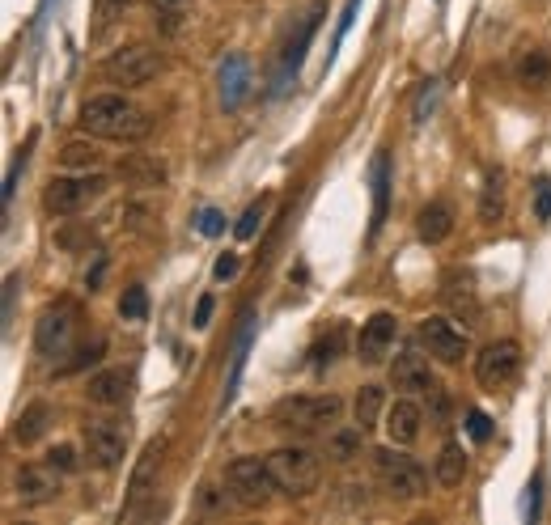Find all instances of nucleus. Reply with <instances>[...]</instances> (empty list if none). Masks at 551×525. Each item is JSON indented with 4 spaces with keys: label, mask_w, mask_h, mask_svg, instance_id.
<instances>
[{
    "label": "nucleus",
    "mask_w": 551,
    "mask_h": 525,
    "mask_svg": "<svg viewBox=\"0 0 551 525\" xmlns=\"http://www.w3.org/2000/svg\"><path fill=\"white\" fill-rule=\"evenodd\" d=\"M535 212H539V221H551V178H539L535 183Z\"/></svg>",
    "instance_id": "obj_33"
},
{
    "label": "nucleus",
    "mask_w": 551,
    "mask_h": 525,
    "mask_svg": "<svg viewBox=\"0 0 551 525\" xmlns=\"http://www.w3.org/2000/svg\"><path fill=\"white\" fill-rule=\"evenodd\" d=\"M119 314H123V318H132V322L145 318V314H149V297H145V288L132 284L128 293H123V301H119Z\"/></svg>",
    "instance_id": "obj_30"
},
{
    "label": "nucleus",
    "mask_w": 551,
    "mask_h": 525,
    "mask_svg": "<svg viewBox=\"0 0 551 525\" xmlns=\"http://www.w3.org/2000/svg\"><path fill=\"white\" fill-rule=\"evenodd\" d=\"M386 415V390L382 386H361L357 398H352V420H357L365 432H373Z\"/></svg>",
    "instance_id": "obj_22"
},
{
    "label": "nucleus",
    "mask_w": 551,
    "mask_h": 525,
    "mask_svg": "<svg viewBox=\"0 0 551 525\" xmlns=\"http://www.w3.org/2000/svg\"><path fill=\"white\" fill-rule=\"evenodd\" d=\"M395 335H399L395 314L378 310L357 335V360H361V365H382V360L390 356V348H395Z\"/></svg>",
    "instance_id": "obj_12"
},
{
    "label": "nucleus",
    "mask_w": 551,
    "mask_h": 525,
    "mask_svg": "<svg viewBox=\"0 0 551 525\" xmlns=\"http://www.w3.org/2000/svg\"><path fill=\"white\" fill-rule=\"evenodd\" d=\"M420 424H424V411H420V403H412V398H395V403L386 407V437H390V445H416L420 441Z\"/></svg>",
    "instance_id": "obj_15"
},
{
    "label": "nucleus",
    "mask_w": 551,
    "mask_h": 525,
    "mask_svg": "<svg viewBox=\"0 0 551 525\" xmlns=\"http://www.w3.org/2000/svg\"><path fill=\"white\" fill-rule=\"evenodd\" d=\"M212 318V297H200V305H195V327H208Z\"/></svg>",
    "instance_id": "obj_38"
},
{
    "label": "nucleus",
    "mask_w": 551,
    "mask_h": 525,
    "mask_svg": "<svg viewBox=\"0 0 551 525\" xmlns=\"http://www.w3.org/2000/svg\"><path fill=\"white\" fill-rule=\"evenodd\" d=\"M128 373L123 369H102V373H94L90 377V403H98V407H119L123 398H128Z\"/></svg>",
    "instance_id": "obj_19"
},
{
    "label": "nucleus",
    "mask_w": 551,
    "mask_h": 525,
    "mask_svg": "<svg viewBox=\"0 0 551 525\" xmlns=\"http://www.w3.org/2000/svg\"><path fill=\"white\" fill-rule=\"evenodd\" d=\"M212 271H217V280H234L238 276V255H221Z\"/></svg>",
    "instance_id": "obj_37"
},
{
    "label": "nucleus",
    "mask_w": 551,
    "mask_h": 525,
    "mask_svg": "<svg viewBox=\"0 0 551 525\" xmlns=\"http://www.w3.org/2000/svg\"><path fill=\"white\" fill-rule=\"evenodd\" d=\"M361 449H365V428H340V432H331L327 437V458L331 462H357L361 458Z\"/></svg>",
    "instance_id": "obj_26"
},
{
    "label": "nucleus",
    "mask_w": 551,
    "mask_h": 525,
    "mask_svg": "<svg viewBox=\"0 0 551 525\" xmlns=\"http://www.w3.org/2000/svg\"><path fill=\"white\" fill-rule=\"evenodd\" d=\"M420 343L441 365H462V356H467V331H458L454 322L441 314H429L420 322Z\"/></svg>",
    "instance_id": "obj_10"
},
{
    "label": "nucleus",
    "mask_w": 551,
    "mask_h": 525,
    "mask_svg": "<svg viewBox=\"0 0 551 525\" xmlns=\"http://www.w3.org/2000/svg\"><path fill=\"white\" fill-rule=\"evenodd\" d=\"M111 5H119V9H123V5H136V0H111Z\"/></svg>",
    "instance_id": "obj_40"
},
{
    "label": "nucleus",
    "mask_w": 551,
    "mask_h": 525,
    "mask_svg": "<svg viewBox=\"0 0 551 525\" xmlns=\"http://www.w3.org/2000/svg\"><path fill=\"white\" fill-rule=\"evenodd\" d=\"M518 85H526V89H547L551 85V56L543 47H530V51H522L518 56Z\"/></svg>",
    "instance_id": "obj_23"
},
{
    "label": "nucleus",
    "mask_w": 551,
    "mask_h": 525,
    "mask_svg": "<svg viewBox=\"0 0 551 525\" xmlns=\"http://www.w3.org/2000/svg\"><path fill=\"white\" fill-rule=\"evenodd\" d=\"M119 178L128 187H162L166 183V166L157 157H145V153H128L119 161Z\"/></svg>",
    "instance_id": "obj_18"
},
{
    "label": "nucleus",
    "mask_w": 551,
    "mask_h": 525,
    "mask_svg": "<svg viewBox=\"0 0 551 525\" xmlns=\"http://www.w3.org/2000/svg\"><path fill=\"white\" fill-rule=\"evenodd\" d=\"M13 492L17 500H26V504H47V500H56L60 492V470L56 466H22L17 470V479H13Z\"/></svg>",
    "instance_id": "obj_13"
},
{
    "label": "nucleus",
    "mask_w": 551,
    "mask_h": 525,
    "mask_svg": "<svg viewBox=\"0 0 551 525\" xmlns=\"http://www.w3.org/2000/svg\"><path fill=\"white\" fill-rule=\"evenodd\" d=\"M81 445H85V458L98 470H115L128 454V437H123V428H115L111 420H90L81 424Z\"/></svg>",
    "instance_id": "obj_9"
},
{
    "label": "nucleus",
    "mask_w": 551,
    "mask_h": 525,
    "mask_svg": "<svg viewBox=\"0 0 551 525\" xmlns=\"http://www.w3.org/2000/svg\"><path fill=\"white\" fill-rule=\"evenodd\" d=\"M157 68H162V56H157L153 47H119L111 56L102 60V77L111 85H123V89H136V85H149L157 77Z\"/></svg>",
    "instance_id": "obj_7"
},
{
    "label": "nucleus",
    "mask_w": 551,
    "mask_h": 525,
    "mask_svg": "<svg viewBox=\"0 0 551 525\" xmlns=\"http://www.w3.org/2000/svg\"><path fill=\"white\" fill-rule=\"evenodd\" d=\"M518 373H522V348L513 339H496L475 356V382L492 394L518 382Z\"/></svg>",
    "instance_id": "obj_8"
},
{
    "label": "nucleus",
    "mask_w": 551,
    "mask_h": 525,
    "mask_svg": "<svg viewBox=\"0 0 551 525\" xmlns=\"http://www.w3.org/2000/svg\"><path fill=\"white\" fill-rule=\"evenodd\" d=\"M268 466L276 475V487L280 496H293V500H306L318 492V483H323V458L314 454L306 445H280L268 454Z\"/></svg>",
    "instance_id": "obj_3"
},
{
    "label": "nucleus",
    "mask_w": 551,
    "mask_h": 525,
    "mask_svg": "<svg viewBox=\"0 0 551 525\" xmlns=\"http://www.w3.org/2000/svg\"><path fill=\"white\" fill-rule=\"evenodd\" d=\"M403 445H382L373 449V470H378V479L386 487L390 500H420L429 492V475H424V466L416 458L399 454Z\"/></svg>",
    "instance_id": "obj_5"
},
{
    "label": "nucleus",
    "mask_w": 551,
    "mask_h": 525,
    "mask_svg": "<svg viewBox=\"0 0 551 525\" xmlns=\"http://www.w3.org/2000/svg\"><path fill=\"white\" fill-rule=\"evenodd\" d=\"M162 5H183V0H162Z\"/></svg>",
    "instance_id": "obj_41"
},
{
    "label": "nucleus",
    "mask_w": 551,
    "mask_h": 525,
    "mask_svg": "<svg viewBox=\"0 0 551 525\" xmlns=\"http://www.w3.org/2000/svg\"><path fill=\"white\" fill-rule=\"evenodd\" d=\"M47 462L60 470V475H73V470L81 466V458H77V449L73 445H51L47 449Z\"/></svg>",
    "instance_id": "obj_32"
},
{
    "label": "nucleus",
    "mask_w": 551,
    "mask_h": 525,
    "mask_svg": "<svg viewBox=\"0 0 551 525\" xmlns=\"http://www.w3.org/2000/svg\"><path fill=\"white\" fill-rule=\"evenodd\" d=\"M390 386L403 390V394H433V369L429 360H424L420 352H399L395 365H390Z\"/></svg>",
    "instance_id": "obj_14"
},
{
    "label": "nucleus",
    "mask_w": 551,
    "mask_h": 525,
    "mask_svg": "<svg viewBox=\"0 0 551 525\" xmlns=\"http://www.w3.org/2000/svg\"><path fill=\"white\" fill-rule=\"evenodd\" d=\"M263 212H268V199H255V204L242 212V221H238V229H234L242 242H246V238H255V229L263 225Z\"/></svg>",
    "instance_id": "obj_31"
},
{
    "label": "nucleus",
    "mask_w": 551,
    "mask_h": 525,
    "mask_svg": "<svg viewBox=\"0 0 551 525\" xmlns=\"http://www.w3.org/2000/svg\"><path fill=\"white\" fill-rule=\"evenodd\" d=\"M433 479L441 487H458L462 479H467V449H462L458 441H450L446 449L437 454V466H433Z\"/></svg>",
    "instance_id": "obj_24"
},
{
    "label": "nucleus",
    "mask_w": 551,
    "mask_h": 525,
    "mask_svg": "<svg viewBox=\"0 0 551 525\" xmlns=\"http://www.w3.org/2000/svg\"><path fill=\"white\" fill-rule=\"evenodd\" d=\"M98 161H102V153H98L94 140H68L60 149V166L64 170H98Z\"/></svg>",
    "instance_id": "obj_28"
},
{
    "label": "nucleus",
    "mask_w": 551,
    "mask_h": 525,
    "mask_svg": "<svg viewBox=\"0 0 551 525\" xmlns=\"http://www.w3.org/2000/svg\"><path fill=\"white\" fill-rule=\"evenodd\" d=\"M225 229V216L217 212V208H208V212H200V233H208V238H217V233Z\"/></svg>",
    "instance_id": "obj_34"
},
{
    "label": "nucleus",
    "mask_w": 551,
    "mask_h": 525,
    "mask_svg": "<svg viewBox=\"0 0 551 525\" xmlns=\"http://www.w3.org/2000/svg\"><path fill=\"white\" fill-rule=\"evenodd\" d=\"M17 276H9V288H5V322H13V297H17Z\"/></svg>",
    "instance_id": "obj_39"
},
{
    "label": "nucleus",
    "mask_w": 551,
    "mask_h": 525,
    "mask_svg": "<svg viewBox=\"0 0 551 525\" xmlns=\"http://www.w3.org/2000/svg\"><path fill=\"white\" fill-rule=\"evenodd\" d=\"M225 487L229 500L242 504V509H268L272 496L280 492L268 458H234L225 466Z\"/></svg>",
    "instance_id": "obj_4"
},
{
    "label": "nucleus",
    "mask_w": 551,
    "mask_h": 525,
    "mask_svg": "<svg viewBox=\"0 0 551 525\" xmlns=\"http://www.w3.org/2000/svg\"><path fill=\"white\" fill-rule=\"evenodd\" d=\"M81 132L94 136V140H145L153 132V119L145 111H136V106L123 98V94H94L90 102L81 106Z\"/></svg>",
    "instance_id": "obj_1"
},
{
    "label": "nucleus",
    "mask_w": 551,
    "mask_h": 525,
    "mask_svg": "<svg viewBox=\"0 0 551 525\" xmlns=\"http://www.w3.org/2000/svg\"><path fill=\"white\" fill-rule=\"evenodd\" d=\"M51 424V407L47 403H30L22 415H17V424H13V441L17 445H34L47 432Z\"/></svg>",
    "instance_id": "obj_25"
},
{
    "label": "nucleus",
    "mask_w": 551,
    "mask_h": 525,
    "mask_svg": "<svg viewBox=\"0 0 551 525\" xmlns=\"http://www.w3.org/2000/svg\"><path fill=\"white\" fill-rule=\"evenodd\" d=\"M416 233H420V242H424V246L446 242L450 233H454V212H450V204H441V199L424 204L420 216H416Z\"/></svg>",
    "instance_id": "obj_17"
},
{
    "label": "nucleus",
    "mask_w": 551,
    "mask_h": 525,
    "mask_svg": "<svg viewBox=\"0 0 551 525\" xmlns=\"http://www.w3.org/2000/svg\"><path fill=\"white\" fill-rule=\"evenodd\" d=\"M386 199H390V166L386 153H378V161H373V229L386 221Z\"/></svg>",
    "instance_id": "obj_29"
},
{
    "label": "nucleus",
    "mask_w": 551,
    "mask_h": 525,
    "mask_svg": "<svg viewBox=\"0 0 551 525\" xmlns=\"http://www.w3.org/2000/svg\"><path fill=\"white\" fill-rule=\"evenodd\" d=\"M162 454H166V441H149L145 445V458H140V466H136V475H132V504L136 500H145L149 492H157V470H162Z\"/></svg>",
    "instance_id": "obj_20"
},
{
    "label": "nucleus",
    "mask_w": 551,
    "mask_h": 525,
    "mask_svg": "<svg viewBox=\"0 0 551 525\" xmlns=\"http://www.w3.org/2000/svg\"><path fill=\"white\" fill-rule=\"evenodd\" d=\"M433 98H437V89H433V81H429V85L420 89V98H416V119H420V123L429 119V111H433Z\"/></svg>",
    "instance_id": "obj_36"
},
{
    "label": "nucleus",
    "mask_w": 551,
    "mask_h": 525,
    "mask_svg": "<svg viewBox=\"0 0 551 525\" xmlns=\"http://www.w3.org/2000/svg\"><path fill=\"white\" fill-rule=\"evenodd\" d=\"M467 428H471V437H475V441H488V432H492L484 411H467Z\"/></svg>",
    "instance_id": "obj_35"
},
{
    "label": "nucleus",
    "mask_w": 551,
    "mask_h": 525,
    "mask_svg": "<svg viewBox=\"0 0 551 525\" xmlns=\"http://www.w3.org/2000/svg\"><path fill=\"white\" fill-rule=\"evenodd\" d=\"M344 415V398L340 394H297V398H280V403L272 407V428L289 432V437H318V432H331L335 424H340Z\"/></svg>",
    "instance_id": "obj_2"
},
{
    "label": "nucleus",
    "mask_w": 551,
    "mask_h": 525,
    "mask_svg": "<svg viewBox=\"0 0 551 525\" xmlns=\"http://www.w3.org/2000/svg\"><path fill=\"white\" fill-rule=\"evenodd\" d=\"M106 178L102 174H90V170H81L77 178H51L47 191H43V208L51 216H77L85 208H94L98 199L106 195Z\"/></svg>",
    "instance_id": "obj_6"
},
{
    "label": "nucleus",
    "mask_w": 551,
    "mask_h": 525,
    "mask_svg": "<svg viewBox=\"0 0 551 525\" xmlns=\"http://www.w3.org/2000/svg\"><path fill=\"white\" fill-rule=\"evenodd\" d=\"M441 297H446V305H450V314L462 322L467 331H475L479 322H484V305H479V297H475V288L462 280L458 284V276H446V288H441Z\"/></svg>",
    "instance_id": "obj_16"
},
{
    "label": "nucleus",
    "mask_w": 551,
    "mask_h": 525,
    "mask_svg": "<svg viewBox=\"0 0 551 525\" xmlns=\"http://www.w3.org/2000/svg\"><path fill=\"white\" fill-rule=\"evenodd\" d=\"M501 216H505V178H501V170H492L484 191H479V221L496 225Z\"/></svg>",
    "instance_id": "obj_27"
},
{
    "label": "nucleus",
    "mask_w": 551,
    "mask_h": 525,
    "mask_svg": "<svg viewBox=\"0 0 551 525\" xmlns=\"http://www.w3.org/2000/svg\"><path fill=\"white\" fill-rule=\"evenodd\" d=\"M73 335H77V310L73 305H51V310H43L39 327H34V348L43 356H64Z\"/></svg>",
    "instance_id": "obj_11"
},
{
    "label": "nucleus",
    "mask_w": 551,
    "mask_h": 525,
    "mask_svg": "<svg viewBox=\"0 0 551 525\" xmlns=\"http://www.w3.org/2000/svg\"><path fill=\"white\" fill-rule=\"evenodd\" d=\"M246 85H251V77H246V60L229 56L221 64V106L225 111H238L242 98H246Z\"/></svg>",
    "instance_id": "obj_21"
}]
</instances>
